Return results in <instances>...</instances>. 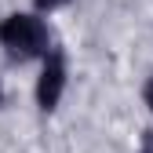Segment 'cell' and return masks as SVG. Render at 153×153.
Here are the masks:
<instances>
[{
	"instance_id": "obj_1",
	"label": "cell",
	"mask_w": 153,
	"mask_h": 153,
	"mask_svg": "<svg viewBox=\"0 0 153 153\" xmlns=\"http://www.w3.org/2000/svg\"><path fill=\"white\" fill-rule=\"evenodd\" d=\"M0 44L11 55H18V59L48 55V29L33 15H11V18L0 22Z\"/></svg>"
},
{
	"instance_id": "obj_2",
	"label": "cell",
	"mask_w": 153,
	"mask_h": 153,
	"mask_svg": "<svg viewBox=\"0 0 153 153\" xmlns=\"http://www.w3.org/2000/svg\"><path fill=\"white\" fill-rule=\"evenodd\" d=\"M62 88H66V59H62V51H48L44 73L36 80V102H40V109H55L59 106Z\"/></svg>"
},
{
	"instance_id": "obj_3",
	"label": "cell",
	"mask_w": 153,
	"mask_h": 153,
	"mask_svg": "<svg viewBox=\"0 0 153 153\" xmlns=\"http://www.w3.org/2000/svg\"><path fill=\"white\" fill-rule=\"evenodd\" d=\"M62 4H69V0H36V11H55Z\"/></svg>"
},
{
	"instance_id": "obj_4",
	"label": "cell",
	"mask_w": 153,
	"mask_h": 153,
	"mask_svg": "<svg viewBox=\"0 0 153 153\" xmlns=\"http://www.w3.org/2000/svg\"><path fill=\"white\" fill-rule=\"evenodd\" d=\"M142 153H153V131H146V135H142Z\"/></svg>"
},
{
	"instance_id": "obj_5",
	"label": "cell",
	"mask_w": 153,
	"mask_h": 153,
	"mask_svg": "<svg viewBox=\"0 0 153 153\" xmlns=\"http://www.w3.org/2000/svg\"><path fill=\"white\" fill-rule=\"evenodd\" d=\"M142 95H146V106H149V109H153V80H149V84H146V91H142Z\"/></svg>"
},
{
	"instance_id": "obj_6",
	"label": "cell",
	"mask_w": 153,
	"mask_h": 153,
	"mask_svg": "<svg viewBox=\"0 0 153 153\" xmlns=\"http://www.w3.org/2000/svg\"><path fill=\"white\" fill-rule=\"evenodd\" d=\"M0 99H4V88H0Z\"/></svg>"
}]
</instances>
